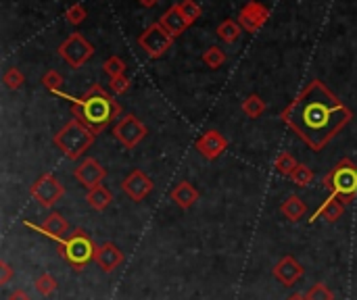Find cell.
<instances>
[{"mask_svg": "<svg viewBox=\"0 0 357 300\" xmlns=\"http://www.w3.org/2000/svg\"><path fill=\"white\" fill-rule=\"evenodd\" d=\"M280 119L309 150L320 153L353 121V111L322 80H314L282 109Z\"/></svg>", "mask_w": 357, "mask_h": 300, "instance_id": "obj_1", "label": "cell"}, {"mask_svg": "<svg viewBox=\"0 0 357 300\" xmlns=\"http://www.w3.org/2000/svg\"><path fill=\"white\" fill-rule=\"evenodd\" d=\"M65 98L71 100V115H74V119L84 123L94 136L105 131L121 115V105L101 84H94L80 98Z\"/></svg>", "mask_w": 357, "mask_h": 300, "instance_id": "obj_2", "label": "cell"}, {"mask_svg": "<svg viewBox=\"0 0 357 300\" xmlns=\"http://www.w3.org/2000/svg\"><path fill=\"white\" fill-rule=\"evenodd\" d=\"M94 133L84 125L80 123L78 119H69L52 138L54 146L61 150V153L69 159V161H78L86 150L92 146L94 142Z\"/></svg>", "mask_w": 357, "mask_h": 300, "instance_id": "obj_3", "label": "cell"}, {"mask_svg": "<svg viewBox=\"0 0 357 300\" xmlns=\"http://www.w3.org/2000/svg\"><path fill=\"white\" fill-rule=\"evenodd\" d=\"M324 188L340 198L345 204L353 202L357 198V165L351 159H340L322 180Z\"/></svg>", "mask_w": 357, "mask_h": 300, "instance_id": "obj_4", "label": "cell"}, {"mask_svg": "<svg viewBox=\"0 0 357 300\" xmlns=\"http://www.w3.org/2000/svg\"><path fill=\"white\" fill-rule=\"evenodd\" d=\"M59 253L76 271H82L90 261H94L96 246L84 230H76L59 242Z\"/></svg>", "mask_w": 357, "mask_h": 300, "instance_id": "obj_5", "label": "cell"}, {"mask_svg": "<svg viewBox=\"0 0 357 300\" xmlns=\"http://www.w3.org/2000/svg\"><path fill=\"white\" fill-rule=\"evenodd\" d=\"M94 54V46L82 36V34H71L61 46H59V56L71 67V69H80L84 67L86 61H90Z\"/></svg>", "mask_w": 357, "mask_h": 300, "instance_id": "obj_6", "label": "cell"}, {"mask_svg": "<svg viewBox=\"0 0 357 300\" xmlns=\"http://www.w3.org/2000/svg\"><path fill=\"white\" fill-rule=\"evenodd\" d=\"M174 40H176V38H172V36L163 30V25H161L159 21L153 23L151 28H147L145 32H142V34L138 36V44H140L142 50L147 52L149 58H161V56L172 48Z\"/></svg>", "mask_w": 357, "mask_h": 300, "instance_id": "obj_7", "label": "cell"}, {"mask_svg": "<svg viewBox=\"0 0 357 300\" xmlns=\"http://www.w3.org/2000/svg\"><path fill=\"white\" fill-rule=\"evenodd\" d=\"M147 133H149L147 125L134 115H125L113 125V136L125 150H134L142 140H145Z\"/></svg>", "mask_w": 357, "mask_h": 300, "instance_id": "obj_8", "label": "cell"}, {"mask_svg": "<svg viewBox=\"0 0 357 300\" xmlns=\"http://www.w3.org/2000/svg\"><path fill=\"white\" fill-rule=\"evenodd\" d=\"M30 194L34 196V200H38L44 208H52L65 194L63 184L57 180V175L52 173H42L30 188Z\"/></svg>", "mask_w": 357, "mask_h": 300, "instance_id": "obj_9", "label": "cell"}, {"mask_svg": "<svg viewBox=\"0 0 357 300\" xmlns=\"http://www.w3.org/2000/svg\"><path fill=\"white\" fill-rule=\"evenodd\" d=\"M269 19V9L261 3H257V0H251V3H247L241 13H238V23L245 32L249 34H257Z\"/></svg>", "mask_w": 357, "mask_h": 300, "instance_id": "obj_10", "label": "cell"}, {"mask_svg": "<svg viewBox=\"0 0 357 300\" xmlns=\"http://www.w3.org/2000/svg\"><path fill=\"white\" fill-rule=\"evenodd\" d=\"M74 178L78 180V184H82L86 190L99 188L103 186L105 178H107V169L92 157L84 159L76 169H74Z\"/></svg>", "mask_w": 357, "mask_h": 300, "instance_id": "obj_11", "label": "cell"}, {"mask_svg": "<svg viewBox=\"0 0 357 300\" xmlns=\"http://www.w3.org/2000/svg\"><path fill=\"white\" fill-rule=\"evenodd\" d=\"M153 180L140 169H134L123 182H121V190L125 192V196L134 202L145 200L151 192H153Z\"/></svg>", "mask_w": 357, "mask_h": 300, "instance_id": "obj_12", "label": "cell"}, {"mask_svg": "<svg viewBox=\"0 0 357 300\" xmlns=\"http://www.w3.org/2000/svg\"><path fill=\"white\" fill-rule=\"evenodd\" d=\"M226 148H228V140L216 131V129H209L205 131L198 140H196V150H198V155H203L207 161H213V159H218L226 153Z\"/></svg>", "mask_w": 357, "mask_h": 300, "instance_id": "obj_13", "label": "cell"}, {"mask_svg": "<svg viewBox=\"0 0 357 300\" xmlns=\"http://www.w3.org/2000/svg\"><path fill=\"white\" fill-rule=\"evenodd\" d=\"M274 277L282 283V286H295L301 277H303V267L295 257H282L276 265H274Z\"/></svg>", "mask_w": 357, "mask_h": 300, "instance_id": "obj_14", "label": "cell"}, {"mask_svg": "<svg viewBox=\"0 0 357 300\" xmlns=\"http://www.w3.org/2000/svg\"><path fill=\"white\" fill-rule=\"evenodd\" d=\"M26 225H28V228H32V230L42 232L46 238H52L54 242H61V240L65 238L67 230H69L67 219H65L61 213H54V211L44 219V223H42V225H34V223H30V221H26Z\"/></svg>", "mask_w": 357, "mask_h": 300, "instance_id": "obj_15", "label": "cell"}, {"mask_svg": "<svg viewBox=\"0 0 357 300\" xmlns=\"http://www.w3.org/2000/svg\"><path fill=\"white\" fill-rule=\"evenodd\" d=\"M125 261V255L119 246H115L113 242H105L101 246H96L94 253V263L105 271V273H113L121 263Z\"/></svg>", "mask_w": 357, "mask_h": 300, "instance_id": "obj_16", "label": "cell"}, {"mask_svg": "<svg viewBox=\"0 0 357 300\" xmlns=\"http://www.w3.org/2000/svg\"><path fill=\"white\" fill-rule=\"evenodd\" d=\"M159 23L163 25V30L172 36V38H178L180 34H184L188 28H190V23L186 21V17L182 15V11H180V7H178V3L176 5H172L161 17H159Z\"/></svg>", "mask_w": 357, "mask_h": 300, "instance_id": "obj_17", "label": "cell"}, {"mask_svg": "<svg viewBox=\"0 0 357 300\" xmlns=\"http://www.w3.org/2000/svg\"><path fill=\"white\" fill-rule=\"evenodd\" d=\"M343 213H345V202H343L340 198H336V196L330 194V196L324 200V204L314 213V217H312L309 221L314 223V221H318V219L322 217V219H326L328 223H336V221L343 217Z\"/></svg>", "mask_w": 357, "mask_h": 300, "instance_id": "obj_18", "label": "cell"}, {"mask_svg": "<svg viewBox=\"0 0 357 300\" xmlns=\"http://www.w3.org/2000/svg\"><path fill=\"white\" fill-rule=\"evenodd\" d=\"M170 198L184 211L192 208V204L198 200V190L190 184V182H180L172 192H170Z\"/></svg>", "mask_w": 357, "mask_h": 300, "instance_id": "obj_19", "label": "cell"}, {"mask_svg": "<svg viewBox=\"0 0 357 300\" xmlns=\"http://www.w3.org/2000/svg\"><path fill=\"white\" fill-rule=\"evenodd\" d=\"M280 213L287 217L289 221H301L303 217H305V213H307V204L297 196V194H293V196H289L287 200H284L282 204H280Z\"/></svg>", "mask_w": 357, "mask_h": 300, "instance_id": "obj_20", "label": "cell"}, {"mask_svg": "<svg viewBox=\"0 0 357 300\" xmlns=\"http://www.w3.org/2000/svg\"><path fill=\"white\" fill-rule=\"evenodd\" d=\"M86 200H88V204H90L94 211H105V208L113 202V194H111V190H109V188L99 186V188L88 190Z\"/></svg>", "mask_w": 357, "mask_h": 300, "instance_id": "obj_21", "label": "cell"}, {"mask_svg": "<svg viewBox=\"0 0 357 300\" xmlns=\"http://www.w3.org/2000/svg\"><path fill=\"white\" fill-rule=\"evenodd\" d=\"M274 167H276V171H278L280 175L291 178L293 171L299 167V163H297V159H295L291 153H287V150H282V153H280V155L276 157V161H274Z\"/></svg>", "mask_w": 357, "mask_h": 300, "instance_id": "obj_22", "label": "cell"}, {"mask_svg": "<svg viewBox=\"0 0 357 300\" xmlns=\"http://www.w3.org/2000/svg\"><path fill=\"white\" fill-rule=\"evenodd\" d=\"M241 34H243V28H241V23L234 21V19H226V21H222V23L218 25V36H220L226 44H234V42L241 38Z\"/></svg>", "mask_w": 357, "mask_h": 300, "instance_id": "obj_23", "label": "cell"}, {"mask_svg": "<svg viewBox=\"0 0 357 300\" xmlns=\"http://www.w3.org/2000/svg\"><path fill=\"white\" fill-rule=\"evenodd\" d=\"M263 111H265V103L261 100L259 94H251V96H247V98L243 100V113H245L247 117L257 119V117L263 115Z\"/></svg>", "mask_w": 357, "mask_h": 300, "instance_id": "obj_24", "label": "cell"}, {"mask_svg": "<svg viewBox=\"0 0 357 300\" xmlns=\"http://www.w3.org/2000/svg\"><path fill=\"white\" fill-rule=\"evenodd\" d=\"M203 63H205L209 69H220V67L226 63V52H224L220 46H209V48L203 52Z\"/></svg>", "mask_w": 357, "mask_h": 300, "instance_id": "obj_25", "label": "cell"}, {"mask_svg": "<svg viewBox=\"0 0 357 300\" xmlns=\"http://www.w3.org/2000/svg\"><path fill=\"white\" fill-rule=\"evenodd\" d=\"M42 84H44V88L48 90V92H52V94H61V88H63V75L57 71V69H50V71H46L44 73V78H42Z\"/></svg>", "mask_w": 357, "mask_h": 300, "instance_id": "obj_26", "label": "cell"}, {"mask_svg": "<svg viewBox=\"0 0 357 300\" xmlns=\"http://www.w3.org/2000/svg\"><path fill=\"white\" fill-rule=\"evenodd\" d=\"M103 69H105V73L109 75V78L113 80V78H119V75H125L127 65H125V61L119 58V56H109V58L105 61Z\"/></svg>", "mask_w": 357, "mask_h": 300, "instance_id": "obj_27", "label": "cell"}, {"mask_svg": "<svg viewBox=\"0 0 357 300\" xmlns=\"http://www.w3.org/2000/svg\"><path fill=\"white\" fill-rule=\"evenodd\" d=\"M3 84H5L9 90H19V88L26 84V78H23V73H21L17 67H11V69H7L5 75H3Z\"/></svg>", "mask_w": 357, "mask_h": 300, "instance_id": "obj_28", "label": "cell"}, {"mask_svg": "<svg viewBox=\"0 0 357 300\" xmlns=\"http://www.w3.org/2000/svg\"><path fill=\"white\" fill-rule=\"evenodd\" d=\"M36 290L42 294V296H50V294H54L57 292V288H59V283H57V279L50 275V273H42L38 279H36Z\"/></svg>", "mask_w": 357, "mask_h": 300, "instance_id": "obj_29", "label": "cell"}, {"mask_svg": "<svg viewBox=\"0 0 357 300\" xmlns=\"http://www.w3.org/2000/svg\"><path fill=\"white\" fill-rule=\"evenodd\" d=\"M291 180H293V184H295V186L305 188V186H309V184L314 182V171H312L307 165H301V163H299V167L293 171Z\"/></svg>", "mask_w": 357, "mask_h": 300, "instance_id": "obj_30", "label": "cell"}, {"mask_svg": "<svg viewBox=\"0 0 357 300\" xmlns=\"http://www.w3.org/2000/svg\"><path fill=\"white\" fill-rule=\"evenodd\" d=\"M305 298L307 300H334V294H332V290L324 281H320V283H316V286H312L307 290Z\"/></svg>", "mask_w": 357, "mask_h": 300, "instance_id": "obj_31", "label": "cell"}, {"mask_svg": "<svg viewBox=\"0 0 357 300\" xmlns=\"http://www.w3.org/2000/svg\"><path fill=\"white\" fill-rule=\"evenodd\" d=\"M178 7H180V11H182V15L186 17V21L192 25L198 17H201V7L194 3V0H180L178 3Z\"/></svg>", "mask_w": 357, "mask_h": 300, "instance_id": "obj_32", "label": "cell"}, {"mask_svg": "<svg viewBox=\"0 0 357 300\" xmlns=\"http://www.w3.org/2000/svg\"><path fill=\"white\" fill-rule=\"evenodd\" d=\"M86 17H88V13H86V9H84L82 5H71V7L65 11V19H67V23H71V25H80Z\"/></svg>", "mask_w": 357, "mask_h": 300, "instance_id": "obj_33", "label": "cell"}, {"mask_svg": "<svg viewBox=\"0 0 357 300\" xmlns=\"http://www.w3.org/2000/svg\"><path fill=\"white\" fill-rule=\"evenodd\" d=\"M130 90V80L125 75H119V78H113L111 80V92L113 94H125Z\"/></svg>", "mask_w": 357, "mask_h": 300, "instance_id": "obj_34", "label": "cell"}, {"mask_svg": "<svg viewBox=\"0 0 357 300\" xmlns=\"http://www.w3.org/2000/svg\"><path fill=\"white\" fill-rule=\"evenodd\" d=\"M11 277H13V269L7 261H3L0 263V283H9Z\"/></svg>", "mask_w": 357, "mask_h": 300, "instance_id": "obj_35", "label": "cell"}, {"mask_svg": "<svg viewBox=\"0 0 357 300\" xmlns=\"http://www.w3.org/2000/svg\"><path fill=\"white\" fill-rule=\"evenodd\" d=\"M9 300H32V298H30V294H28L26 290H21V288H17L15 292H11V296H9Z\"/></svg>", "mask_w": 357, "mask_h": 300, "instance_id": "obj_36", "label": "cell"}, {"mask_svg": "<svg viewBox=\"0 0 357 300\" xmlns=\"http://www.w3.org/2000/svg\"><path fill=\"white\" fill-rule=\"evenodd\" d=\"M138 3L142 5V7H147V9H151V7H155L159 0H138Z\"/></svg>", "mask_w": 357, "mask_h": 300, "instance_id": "obj_37", "label": "cell"}, {"mask_svg": "<svg viewBox=\"0 0 357 300\" xmlns=\"http://www.w3.org/2000/svg\"><path fill=\"white\" fill-rule=\"evenodd\" d=\"M287 300H307V298H305V294H299V292H297V294H291Z\"/></svg>", "mask_w": 357, "mask_h": 300, "instance_id": "obj_38", "label": "cell"}]
</instances>
